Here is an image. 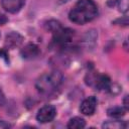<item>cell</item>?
Returning a JSON list of instances; mask_svg holds the SVG:
<instances>
[{
	"instance_id": "9",
	"label": "cell",
	"mask_w": 129,
	"mask_h": 129,
	"mask_svg": "<svg viewBox=\"0 0 129 129\" xmlns=\"http://www.w3.org/2000/svg\"><path fill=\"white\" fill-rule=\"evenodd\" d=\"M39 54V48L34 43H28L21 49V55L23 58L31 59Z\"/></svg>"
},
{
	"instance_id": "10",
	"label": "cell",
	"mask_w": 129,
	"mask_h": 129,
	"mask_svg": "<svg viewBox=\"0 0 129 129\" xmlns=\"http://www.w3.org/2000/svg\"><path fill=\"white\" fill-rule=\"evenodd\" d=\"M85 126H86V122H85V120H84L83 118H81V117H74V118H72V119L69 121L68 125H67V127H68V128H71V129L84 128Z\"/></svg>"
},
{
	"instance_id": "2",
	"label": "cell",
	"mask_w": 129,
	"mask_h": 129,
	"mask_svg": "<svg viewBox=\"0 0 129 129\" xmlns=\"http://www.w3.org/2000/svg\"><path fill=\"white\" fill-rule=\"evenodd\" d=\"M62 80L63 76L60 72L52 71L40 76L35 83V88L41 94H49L59 87Z\"/></svg>"
},
{
	"instance_id": "18",
	"label": "cell",
	"mask_w": 129,
	"mask_h": 129,
	"mask_svg": "<svg viewBox=\"0 0 129 129\" xmlns=\"http://www.w3.org/2000/svg\"><path fill=\"white\" fill-rule=\"evenodd\" d=\"M127 98H128V97L126 96L125 99H124V106H125V109H126V110L129 108V106H128V102H127Z\"/></svg>"
},
{
	"instance_id": "11",
	"label": "cell",
	"mask_w": 129,
	"mask_h": 129,
	"mask_svg": "<svg viewBox=\"0 0 129 129\" xmlns=\"http://www.w3.org/2000/svg\"><path fill=\"white\" fill-rule=\"evenodd\" d=\"M107 114H108V116H110L112 118H121L122 116L125 115V109L122 107H118V106L112 107L107 110Z\"/></svg>"
},
{
	"instance_id": "3",
	"label": "cell",
	"mask_w": 129,
	"mask_h": 129,
	"mask_svg": "<svg viewBox=\"0 0 129 129\" xmlns=\"http://www.w3.org/2000/svg\"><path fill=\"white\" fill-rule=\"evenodd\" d=\"M87 85L96 90H106L111 87V80L107 75H100L97 72H89L86 77Z\"/></svg>"
},
{
	"instance_id": "17",
	"label": "cell",
	"mask_w": 129,
	"mask_h": 129,
	"mask_svg": "<svg viewBox=\"0 0 129 129\" xmlns=\"http://www.w3.org/2000/svg\"><path fill=\"white\" fill-rule=\"evenodd\" d=\"M7 21V19H6V17L4 16V15H2V14H0V25H2V24H4L5 22Z\"/></svg>"
},
{
	"instance_id": "13",
	"label": "cell",
	"mask_w": 129,
	"mask_h": 129,
	"mask_svg": "<svg viewBox=\"0 0 129 129\" xmlns=\"http://www.w3.org/2000/svg\"><path fill=\"white\" fill-rule=\"evenodd\" d=\"M60 27H61L60 23H59L58 21H56V20H49V21L46 23V28H47L49 31H51L52 33H53L54 31H56L57 29H59Z\"/></svg>"
},
{
	"instance_id": "15",
	"label": "cell",
	"mask_w": 129,
	"mask_h": 129,
	"mask_svg": "<svg viewBox=\"0 0 129 129\" xmlns=\"http://www.w3.org/2000/svg\"><path fill=\"white\" fill-rule=\"evenodd\" d=\"M9 127H11V125H10V124L6 123L5 121H0V128H1V129H4V128H9Z\"/></svg>"
},
{
	"instance_id": "5",
	"label": "cell",
	"mask_w": 129,
	"mask_h": 129,
	"mask_svg": "<svg viewBox=\"0 0 129 129\" xmlns=\"http://www.w3.org/2000/svg\"><path fill=\"white\" fill-rule=\"evenodd\" d=\"M55 115H56L55 108L51 105H45L38 110L36 114V119L40 123H48L54 119Z\"/></svg>"
},
{
	"instance_id": "6",
	"label": "cell",
	"mask_w": 129,
	"mask_h": 129,
	"mask_svg": "<svg viewBox=\"0 0 129 129\" xmlns=\"http://www.w3.org/2000/svg\"><path fill=\"white\" fill-rule=\"evenodd\" d=\"M97 104H98V101H97V99H96L94 96L88 97V98H86V99L81 103L80 111H81V113H83L84 115L91 116V115H93V114L95 113L96 108H97Z\"/></svg>"
},
{
	"instance_id": "4",
	"label": "cell",
	"mask_w": 129,
	"mask_h": 129,
	"mask_svg": "<svg viewBox=\"0 0 129 129\" xmlns=\"http://www.w3.org/2000/svg\"><path fill=\"white\" fill-rule=\"evenodd\" d=\"M74 35V31L70 28H63L62 26L53 32V41L58 45H66L71 42Z\"/></svg>"
},
{
	"instance_id": "12",
	"label": "cell",
	"mask_w": 129,
	"mask_h": 129,
	"mask_svg": "<svg viewBox=\"0 0 129 129\" xmlns=\"http://www.w3.org/2000/svg\"><path fill=\"white\" fill-rule=\"evenodd\" d=\"M126 123L122 122V121H109L107 123L103 124V128H116V129H120V128H126Z\"/></svg>"
},
{
	"instance_id": "8",
	"label": "cell",
	"mask_w": 129,
	"mask_h": 129,
	"mask_svg": "<svg viewBox=\"0 0 129 129\" xmlns=\"http://www.w3.org/2000/svg\"><path fill=\"white\" fill-rule=\"evenodd\" d=\"M23 41V37L22 35H20L18 32H10L9 34L6 35L5 37V46L7 48H15L18 47Z\"/></svg>"
},
{
	"instance_id": "14",
	"label": "cell",
	"mask_w": 129,
	"mask_h": 129,
	"mask_svg": "<svg viewBox=\"0 0 129 129\" xmlns=\"http://www.w3.org/2000/svg\"><path fill=\"white\" fill-rule=\"evenodd\" d=\"M0 57L4 58L6 61H8V54L4 49H0Z\"/></svg>"
},
{
	"instance_id": "7",
	"label": "cell",
	"mask_w": 129,
	"mask_h": 129,
	"mask_svg": "<svg viewBox=\"0 0 129 129\" xmlns=\"http://www.w3.org/2000/svg\"><path fill=\"white\" fill-rule=\"evenodd\" d=\"M25 0H1L2 8L9 13L18 12L24 5Z\"/></svg>"
},
{
	"instance_id": "1",
	"label": "cell",
	"mask_w": 129,
	"mask_h": 129,
	"mask_svg": "<svg viewBox=\"0 0 129 129\" xmlns=\"http://www.w3.org/2000/svg\"><path fill=\"white\" fill-rule=\"evenodd\" d=\"M98 14V7L93 0H79L71 9L69 18L76 24L92 21Z\"/></svg>"
},
{
	"instance_id": "16",
	"label": "cell",
	"mask_w": 129,
	"mask_h": 129,
	"mask_svg": "<svg viewBox=\"0 0 129 129\" xmlns=\"http://www.w3.org/2000/svg\"><path fill=\"white\" fill-rule=\"evenodd\" d=\"M4 101H5L4 94H3V92H2V90H1V88H0V106L4 104Z\"/></svg>"
}]
</instances>
